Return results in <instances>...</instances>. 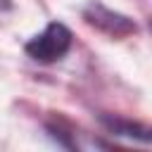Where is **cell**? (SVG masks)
I'll list each match as a JSON object with an SVG mask.
<instances>
[{
  "label": "cell",
  "mask_w": 152,
  "mask_h": 152,
  "mask_svg": "<svg viewBox=\"0 0 152 152\" xmlns=\"http://www.w3.org/2000/svg\"><path fill=\"white\" fill-rule=\"evenodd\" d=\"M74 36L62 21H50L40 33H36L31 40H26L24 52L40 64H52L59 62L69 50H71Z\"/></svg>",
  "instance_id": "cell-1"
},
{
  "label": "cell",
  "mask_w": 152,
  "mask_h": 152,
  "mask_svg": "<svg viewBox=\"0 0 152 152\" xmlns=\"http://www.w3.org/2000/svg\"><path fill=\"white\" fill-rule=\"evenodd\" d=\"M83 21L93 28H97L100 33L109 36V38H126V36H133L138 33V24L121 14V12H114L109 7H104L102 2H88L83 7Z\"/></svg>",
  "instance_id": "cell-2"
},
{
  "label": "cell",
  "mask_w": 152,
  "mask_h": 152,
  "mask_svg": "<svg viewBox=\"0 0 152 152\" xmlns=\"http://www.w3.org/2000/svg\"><path fill=\"white\" fill-rule=\"evenodd\" d=\"M102 126L114 133V135H121V138H131V140H140V142H150V128L145 124H135L131 119H119V116H109V114H102L100 116Z\"/></svg>",
  "instance_id": "cell-3"
},
{
  "label": "cell",
  "mask_w": 152,
  "mask_h": 152,
  "mask_svg": "<svg viewBox=\"0 0 152 152\" xmlns=\"http://www.w3.org/2000/svg\"><path fill=\"white\" fill-rule=\"evenodd\" d=\"M48 133L57 140V145H62V147H76V140H74V133H71V128L57 116V119H52V121H48Z\"/></svg>",
  "instance_id": "cell-4"
},
{
  "label": "cell",
  "mask_w": 152,
  "mask_h": 152,
  "mask_svg": "<svg viewBox=\"0 0 152 152\" xmlns=\"http://www.w3.org/2000/svg\"><path fill=\"white\" fill-rule=\"evenodd\" d=\"M12 7H14V5H12V0H0V17H2V14H7Z\"/></svg>",
  "instance_id": "cell-5"
}]
</instances>
